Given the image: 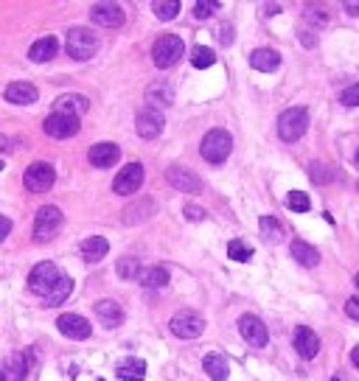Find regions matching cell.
<instances>
[{
  "label": "cell",
  "mask_w": 359,
  "mask_h": 381,
  "mask_svg": "<svg viewBox=\"0 0 359 381\" xmlns=\"http://www.w3.org/2000/svg\"><path fill=\"white\" fill-rule=\"evenodd\" d=\"M87 160L90 165L96 168H112L118 160H121V149L115 143H96L90 151H87Z\"/></svg>",
  "instance_id": "cell-17"
},
{
  "label": "cell",
  "mask_w": 359,
  "mask_h": 381,
  "mask_svg": "<svg viewBox=\"0 0 359 381\" xmlns=\"http://www.w3.org/2000/svg\"><path fill=\"white\" fill-rule=\"evenodd\" d=\"M171 334L180 336V339H197L203 331H205V320L197 314V311H180L171 317L168 322Z\"/></svg>",
  "instance_id": "cell-7"
},
{
  "label": "cell",
  "mask_w": 359,
  "mask_h": 381,
  "mask_svg": "<svg viewBox=\"0 0 359 381\" xmlns=\"http://www.w3.org/2000/svg\"><path fill=\"white\" fill-rule=\"evenodd\" d=\"M230 149H233V137L225 129H211L200 146V151L208 163H225L230 157Z\"/></svg>",
  "instance_id": "cell-4"
},
{
  "label": "cell",
  "mask_w": 359,
  "mask_h": 381,
  "mask_svg": "<svg viewBox=\"0 0 359 381\" xmlns=\"http://www.w3.org/2000/svg\"><path fill=\"white\" fill-rule=\"evenodd\" d=\"M186 219H189V222H203V219H205V211H203L200 205H191V202H189V205H186Z\"/></svg>",
  "instance_id": "cell-41"
},
{
  "label": "cell",
  "mask_w": 359,
  "mask_h": 381,
  "mask_svg": "<svg viewBox=\"0 0 359 381\" xmlns=\"http://www.w3.org/2000/svg\"><path fill=\"white\" fill-rule=\"evenodd\" d=\"M96 317L101 320L104 328H118L124 322V308L115 300H98L96 303Z\"/></svg>",
  "instance_id": "cell-21"
},
{
  "label": "cell",
  "mask_w": 359,
  "mask_h": 381,
  "mask_svg": "<svg viewBox=\"0 0 359 381\" xmlns=\"http://www.w3.org/2000/svg\"><path fill=\"white\" fill-rule=\"evenodd\" d=\"M29 364H31V353H12V356H6L3 367H0V378L3 381H23L29 375Z\"/></svg>",
  "instance_id": "cell-16"
},
{
  "label": "cell",
  "mask_w": 359,
  "mask_h": 381,
  "mask_svg": "<svg viewBox=\"0 0 359 381\" xmlns=\"http://www.w3.org/2000/svg\"><path fill=\"white\" fill-rule=\"evenodd\" d=\"M331 381H342V378H331Z\"/></svg>",
  "instance_id": "cell-51"
},
{
  "label": "cell",
  "mask_w": 359,
  "mask_h": 381,
  "mask_svg": "<svg viewBox=\"0 0 359 381\" xmlns=\"http://www.w3.org/2000/svg\"><path fill=\"white\" fill-rule=\"evenodd\" d=\"M353 160H356V165H359V149H356V157H353Z\"/></svg>",
  "instance_id": "cell-49"
},
{
  "label": "cell",
  "mask_w": 359,
  "mask_h": 381,
  "mask_svg": "<svg viewBox=\"0 0 359 381\" xmlns=\"http://www.w3.org/2000/svg\"><path fill=\"white\" fill-rule=\"evenodd\" d=\"M3 96H6V101H12V104H17V107H29V104H34L37 101V87L31 84V82H12L6 90H3Z\"/></svg>",
  "instance_id": "cell-18"
},
{
  "label": "cell",
  "mask_w": 359,
  "mask_h": 381,
  "mask_svg": "<svg viewBox=\"0 0 359 381\" xmlns=\"http://www.w3.org/2000/svg\"><path fill=\"white\" fill-rule=\"evenodd\" d=\"M166 179H168V185H171V188L183 190V194H200V190H203V179H200L194 171H189V168H180V165L168 168V171H166Z\"/></svg>",
  "instance_id": "cell-12"
},
{
  "label": "cell",
  "mask_w": 359,
  "mask_h": 381,
  "mask_svg": "<svg viewBox=\"0 0 359 381\" xmlns=\"http://www.w3.org/2000/svg\"><path fill=\"white\" fill-rule=\"evenodd\" d=\"M203 367H205V373L214 378V381H225L228 378V359L222 356V353H208L205 359H203Z\"/></svg>",
  "instance_id": "cell-26"
},
{
  "label": "cell",
  "mask_w": 359,
  "mask_h": 381,
  "mask_svg": "<svg viewBox=\"0 0 359 381\" xmlns=\"http://www.w3.org/2000/svg\"><path fill=\"white\" fill-rule=\"evenodd\" d=\"M115 375L118 378H129V381H140L146 375V361L143 359H124L115 367Z\"/></svg>",
  "instance_id": "cell-27"
},
{
  "label": "cell",
  "mask_w": 359,
  "mask_h": 381,
  "mask_svg": "<svg viewBox=\"0 0 359 381\" xmlns=\"http://www.w3.org/2000/svg\"><path fill=\"white\" fill-rule=\"evenodd\" d=\"M345 314H348L351 320L359 322V297H348V303H345Z\"/></svg>",
  "instance_id": "cell-42"
},
{
  "label": "cell",
  "mask_w": 359,
  "mask_h": 381,
  "mask_svg": "<svg viewBox=\"0 0 359 381\" xmlns=\"http://www.w3.org/2000/svg\"><path fill=\"white\" fill-rule=\"evenodd\" d=\"M146 98H149V104L154 107V104H171V98H174V90L168 87V84H152L149 87V93H146Z\"/></svg>",
  "instance_id": "cell-33"
},
{
  "label": "cell",
  "mask_w": 359,
  "mask_h": 381,
  "mask_svg": "<svg viewBox=\"0 0 359 381\" xmlns=\"http://www.w3.org/2000/svg\"><path fill=\"white\" fill-rule=\"evenodd\" d=\"M115 272H118L124 281H132V278H138V275H140V261H138V258H132V255H129V258H121V261H118V267H115Z\"/></svg>",
  "instance_id": "cell-36"
},
{
  "label": "cell",
  "mask_w": 359,
  "mask_h": 381,
  "mask_svg": "<svg viewBox=\"0 0 359 381\" xmlns=\"http://www.w3.org/2000/svg\"><path fill=\"white\" fill-rule=\"evenodd\" d=\"M306 126H309V112H306L303 107H289V110H284L281 118H278V135H281V140H286V143L300 140L303 132H306Z\"/></svg>",
  "instance_id": "cell-3"
},
{
  "label": "cell",
  "mask_w": 359,
  "mask_h": 381,
  "mask_svg": "<svg viewBox=\"0 0 359 381\" xmlns=\"http://www.w3.org/2000/svg\"><path fill=\"white\" fill-rule=\"evenodd\" d=\"M351 361H353V364H356V367H359V345H356V348H353V350H351Z\"/></svg>",
  "instance_id": "cell-48"
},
{
  "label": "cell",
  "mask_w": 359,
  "mask_h": 381,
  "mask_svg": "<svg viewBox=\"0 0 359 381\" xmlns=\"http://www.w3.org/2000/svg\"><path fill=\"white\" fill-rule=\"evenodd\" d=\"M57 328H59V334L62 336H68V339H87L90 334H93V328H90V322L85 320V317H79V314H62L59 320H57Z\"/></svg>",
  "instance_id": "cell-15"
},
{
  "label": "cell",
  "mask_w": 359,
  "mask_h": 381,
  "mask_svg": "<svg viewBox=\"0 0 359 381\" xmlns=\"http://www.w3.org/2000/svg\"><path fill=\"white\" fill-rule=\"evenodd\" d=\"M12 233V219H6V216H0V241H3L6 236Z\"/></svg>",
  "instance_id": "cell-43"
},
{
  "label": "cell",
  "mask_w": 359,
  "mask_h": 381,
  "mask_svg": "<svg viewBox=\"0 0 359 381\" xmlns=\"http://www.w3.org/2000/svg\"><path fill=\"white\" fill-rule=\"evenodd\" d=\"M43 129L48 137H57V140H65V137H73L79 132V118L73 115H62V112H51L45 121H43Z\"/></svg>",
  "instance_id": "cell-10"
},
{
  "label": "cell",
  "mask_w": 359,
  "mask_h": 381,
  "mask_svg": "<svg viewBox=\"0 0 359 381\" xmlns=\"http://www.w3.org/2000/svg\"><path fill=\"white\" fill-rule=\"evenodd\" d=\"M306 20L314 23V26H325L328 23V12H320V9H306Z\"/></svg>",
  "instance_id": "cell-40"
},
{
  "label": "cell",
  "mask_w": 359,
  "mask_h": 381,
  "mask_svg": "<svg viewBox=\"0 0 359 381\" xmlns=\"http://www.w3.org/2000/svg\"><path fill=\"white\" fill-rule=\"evenodd\" d=\"M152 214H154V202H152V200H140L138 205H132V208L124 211V222H126V225H138V222L149 219Z\"/></svg>",
  "instance_id": "cell-29"
},
{
  "label": "cell",
  "mask_w": 359,
  "mask_h": 381,
  "mask_svg": "<svg viewBox=\"0 0 359 381\" xmlns=\"http://www.w3.org/2000/svg\"><path fill=\"white\" fill-rule=\"evenodd\" d=\"M138 281L146 286V289H163L168 283V272L163 267H149V269H140Z\"/></svg>",
  "instance_id": "cell-28"
},
{
  "label": "cell",
  "mask_w": 359,
  "mask_h": 381,
  "mask_svg": "<svg viewBox=\"0 0 359 381\" xmlns=\"http://www.w3.org/2000/svg\"><path fill=\"white\" fill-rule=\"evenodd\" d=\"M356 188H359V182H356Z\"/></svg>",
  "instance_id": "cell-52"
},
{
  "label": "cell",
  "mask_w": 359,
  "mask_h": 381,
  "mask_svg": "<svg viewBox=\"0 0 359 381\" xmlns=\"http://www.w3.org/2000/svg\"><path fill=\"white\" fill-rule=\"evenodd\" d=\"M0 381H3V378H0Z\"/></svg>",
  "instance_id": "cell-53"
},
{
  "label": "cell",
  "mask_w": 359,
  "mask_h": 381,
  "mask_svg": "<svg viewBox=\"0 0 359 381\" xmlns=\"http://www.w3.org/2000/svg\"><path fill=\"white\" fill-rule=\"evenodd\" d=\"M258 227H261V233H264V239H267L270 244H275V241L284 239V227H281V222H278L275 216H261V219H258Z\"/></svg>",
  "instance_id": "cell-31"
},
{
  "label": "cell",
  "mask_w": 359,
  "mask_h": 381,
  "mask_svg": "<svg viewBox=\"0 0 359 381\" xmlns=\"http://www.w3.org/2000/svg\"><path fill=\"white\" fill-rule=\"evenodd\" d=\"M250 65H253L256 70H261V73H272V70H278V65H281V54L272 51V48H258V51L250 54Z\"/></svg>",
  "instance_id": "cell-24"
},
{
  "label": "cell",
  "mask_w": 359,
  "mask_h": 381,
  "mask_svg": "<svg viewBox=\"0 0 359 381\" xmlns=\"http://www.w3.org/2000/svg\"><path fill=\"white\" fill-rule=\"evenodd\" d=\"M12 146H15V143H12L9 137H3V135H0V151H12Z\"/></svg>",
  "instance_id": "cell-46"
},
{
  "label": "cell",
  "mask_w": 359,
  "mask_h": 381,
  "mask_svg": "<svg viewBox=\"0 0 359 381\" xmlns=\"http://www.w3.org/2000/svg\"><path fill=\"white\" fill-rule=\"evenodd\" d=\"M152 12L157 15V20H174L180 15V0H154L152 3Z\"/></svg>",
  "instance_id": "cell-32"
},
{
  "label": "cell",
  "mask_w": 359,
  "mask_h": 381,
  "mask_svg": "<svg viewBox=\"0 0 359 381\" xmlns=\"http://www.w3.org/2000/svg\"><path fill=\"white\" fill-rule=\"evenodd\" d=\"M183 54H186V45H183V40H180L177 34H163V37H157V43H154V48H152V59H154V65H157L160 70L174 68L180 59H183Z\"/></svg>",
  "instance_id": "cell-2"
},
{
  "label": "cell",
  "mask_w": 359,
  "mask_h": 381,
  "mask_svg": "<svg viewBox=\"0 0 359 381\" xmlns=\"http://www.w3.org/2000/svg\"><path fill=\"white\" fill-rule=\"evenodd\" d=\"M62 278V272L57 269V264H51V261H43V264H37L34 269H31V275H29V289L34 292V294H48L54 286H57V281Z\"/></svg>",
  "instance_id": "cell-8"
},
{
  "label": "cell",
  "mask_w": 359,
  "mask_h": 381,
  "mask_svg": "<svg viewBox=\"0 0 359 381\" xmlns=\"http://www.w3.org/2000/svg\"><path fill=\"white\" fill-rule=\"evenodd\" d=\"M90 20L101 29H118L124 26V9L118 3H96L90 9Z\"/></svg>",
  "instance_id": "cell-14"
},
{
  "label": "cell",
  "mask_w": 359,
  "mask_h": 381,
  "mask_svg": "<svg viewBox=\"0 0 359 381\" xmlns=\"http://www.w3.org/2000/svg\"><path fill=\"white\" fill-rule=\"evenodd\" d=\"M140 185H143V165H140V163L124 165V168L115 174V179H112V190H115V194H121V197L135 194Z\"/></svg>",
  "instance_id": "cell-9"
},
{
  "label": "cell",
  "mask_w": 359,
  "mask_h": 381,
  "mask_svg": "<svg viewBox=\"0 0 359 381\" xmlns=\"http://www.w3.org/2000/svg\"><path fill=\"white\" fill-rule=\"evenodd\" d=\"M286 205L295 211V214H306L309 208H312V202H309V197L306 194H300V190H289V197H286Z\"/></svg>",
  "instance_id": "cell-37"
},
{
  "label": "cell",
  "mask_w": 359,
  "mask_h": 381,
  "mask_svg": "<svg viewBox=\"0 0 359 381\" xmlns=\"http://www.w3.org/2000/svg\"><path fill=\"white\" fill-rule=\"evenodd\" d=\"M261 9H264V12H267V17H272V15H275V12H281V6H278V3H264V6H261Z\"/></svg>",
  "instance_id": "cell-44"
},
{
  "label": "cell",
  "mask_w": 359,
  "mask_h": 381,
  "mask_svg": "<svg viewBox=\"0 0 359 381\" xmlns=\"http://www.w3.org/2000/svg\"><path fill=\"white\" fill-rule=\"evenodd\" d=\"M345 12H348V15H356V17H359V3H345Z\"/></svg>",
  "instance_id": "cell-47"
},
{
  "label": "cell",
  "mask_w": 359,
  "mask_h": 381,
  "mask_svg": "<svg viewBox=\"0 0 359 381\" xmlns=\"http://www.w3.org/2000/svg\"><path fill=\"white\" fill-rule=\"evenodd\" d=\"M57 51H59L57 37H40V40L29 48V59H31V62H51V59L57 57Z\"/></svg>",
  "instance_id": "cell-23"
},
{
  "label": "cell",
  "mask_w": 359,
  "mask_h": 381,
  "mask_svg": "<svg viewBox=\"0 0 359 381\" xmlns=\"http://www.w3.org/2000/svg\"><path fill=\"white\" fill-rule=\"evenodd\" d=\"M62 230V211L57 205H43L34 216V239L40 244L51 241L57 233Z\"/></svg>",
  "instance_id": "cell-5"
},
{
  "label": "cell",
  "mask_w": 359,
  "mask_h": 381,
  "mask_svg": "<svg viewBox=\"0 0 359 381\" xmlns=\"http://www.w3.org/2000/svg\"><path fill=\"white\" fill-rule=\"evenodd\" d=\"M239 334H242L244 342L253 345V348H264V345L270 342V331H267V325H264L256 314H244V317L239 320Z\"/></svg>",
  "instance_id": "cell-11"
},
{
  "label": "cell",
  "mask_w": 359,
  "mask_h": 381,
  "mask_svg": "<svg viewBox=\"0 0 359 381\" xmlns=\"http://www.w3.org/2000/svg\"><path fill=\"white\" fill-rule=\"evenodd\" d=\"M135 126H138V135L149 140V137H157V135L163 132L166 121H163V112H160L157 107H143V110L138 112Z\"/></svg>",
  "instance_id": "cell-13"
},
{
  "label": "cell",
  "mask_w": 359,
  "mask_h": 381,
  "mask_svg": "<svg viewBox=\"0 0 359 381\" xmlns=\"http://www.w3.org/2000/svg\"><path fill=\"white\" fill-rule=\"evenodd\" d=\"M54 182H57V171L51 163H31L23 174V185L31 194H45V190H51Z\"/></svg>",
  "instance_id": "cell-6"
},
{
  "label": "cell",
  "mask_w": 359,
  "mask_h": 381,
  "mask_svg": "<svg viewBox=\"0 0 359 381\" xmlns=\"http://www.w3.org/2000/svg\"><path fill=\"white\" fill-rule=\"evenodd\" d=\"M87 110H90V101H87L85 96H79V93H65V96H59V98L54 101V112H62V115L79 118V115H85Z\"/></svg>",
  "instance_id": "cell-19"
},
{
  "label": "cell",
  "mask_w": 359,
  "mask_h": 381,
  "mask_svg": "<svg viewBox=\"0 0 359 381\" xmlns=\"http://www.w3.org/2000/svg\"><path fill=\"white\" fill-rule=\"evenodd\" d=\"M339 101H342L345 107H359V82H356V84H351L348 90H342Z\"/></svg>",
  "instance_id": "cell-39"
},
{
  "label": "cell",
  "mask_w": 359,
  "mask_h": 381,
  "mask_svg": "<svg viewBox=\"0 0 359 381\" xmlns=\"http://www.w3.org/2000/svg\"><path fill=\"white\" fill-rule=\"evenodd\" d=\"M353 281H356V286H359V275H356V278H353Z\"/></svg>",
  "instance_id": "cell-50"
},
{
  "label": "cell",
  "mask_w": 359,
  "mask_h": 381,
  "mask_svg": "<svg viewBox=\"0 0 359 381\" xmlns=\"http://www.w3.org/2000/svg\"><path fill=\"white\" fill-rule=\"evenodd\" d=\"M217 9H219L217 0H200V3H194V17H197V20H208Z\"/></svg>",
  "instance_id": "cell-38"
},
{
  "label": "cell",
  "mask_w": 359,
  "mask_h": 381,
  "mask_svg": "<svg viewBox=\"0 0 359 381\" xmlns=\"http://www.w3.org/2000/svg\"><path fill=\"white\" fill-rule=\"evenodd\" d=\"M82 258L87 261V264H98L107 253H110V241L104 239V236H90V239H85L82 241Z\"/></svg>",
  "instance_id": "cell-22"
},
{
  "label": "cell",
  "mask_w": 359,
  "mask_h": 381,
  "mask_svg": "<svg viewBox=\"0 0 359 381\" xmlns=\"http://www.w3.org/2000/svg\"><path fill=\"white\" fill-rule=\"evenodd\" d=\"M65 51H68L71 59L87 62V59H93L96 51H98V37H96L90 29H82V26H79V29H71V31H68Z\"/></svg>",
  "instance_id": "cell-1"
},
{
  "label": "cell",
  "mask_w": 359,
  "mask_h": 381,
  "mask_svg": "<svg viewBox=\"0 0 359 381\" xmlns=\"http://www.w3.org/2000/svg\"><path fill=\"white\" fill-rule=\"evenodd\" d=\"M71 292H73V281L62 275V278L57 281V286H54V289L45 294V306H62V303L68 300V294H71Z\"/></svg>",
  "instance_id": "cell-30"
},
{
  "label": "cell",
  "mask_w": 359,
  "mask_h": 381,
  "mask_svg": "<svg viewBox=\"0 0 359 381\" xmlns=\"http://www.w3.org/2000/svg\"><path fill=\"white\" fill-rule=\"evenodd\" d=\"M228 255H230L233 261L244 264V261H250V258H253V247H250V244H244L242 239H233V241L228 244Z\"/></svg>",
  "instance_id": "cell-35"
},
{
  "label": "cell",
  "mask_w": 359,
  "mask_h": 381,
  "mask_svg": "<svg viewBox=\"0 0 359 381\" xmlns=\"http://www.w3.org/2000/svg\"><path fill=\"white\" fill-rule=\"evenodd\" d=\"M292 342H295V350H298L303 359H314L317 350H320V339H317V334H314L312 328H306V325L295 328Z\"/></svg>",
  "instance_id": "cell-20"
},
{
  "label": "cell",
  "mask_w": 359,
  "mask_h": 381,
  "mask_svg": "<svg viewBox=\"0 0 359 381\" xmlns=\"http://www.w3.org/2000/svg\"><path fill=\"white\" fill-rule=\"evenodd\" d=\"M292 258L298 261V264H303V267H317L320 264V253L312 247V244H306V241H292Z\"/></svg>",
  "instance_id": "cell-25"
},
{
  "label": "cell",
  "mask_w": 359,
  "mask_h": 381,
  "mask_svg": "<svg viewBox=\"0 0 359 381\" xmlns=\"http://www.w3.org/2000/svg\"><path fill=\"white\" fill-rule=\"evenodd\" d=\"M214 62H217V57H214V51H211V48H205V45L191 48V65H194V68L205 70V68H211Z\"/></svg>",
  "instance_id": "cell-34"
},
{
  "label": "cell",
  "mask_w": 359,
  "mask_h": 381,
  "mask_svg": "<svg viewBox=\"0 0 359 381\" xmlns=\"http://www.w3.org/2000/svg\"><path fill=\"white\" fill-rule=\"evenodd\" d=\"M230 31H233V29L225 23V26H222V45H230Z\"/></svg>",
  "instance_id": "cell-45"
}]
</instances>
